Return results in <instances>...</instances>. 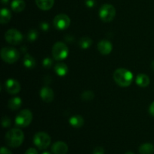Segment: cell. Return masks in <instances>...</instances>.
I'll return each mask as SVG.
<instances>
[{
	"instance_id": "6da1fadb",
	"label": "cell",
	"mask_w": 154,
	"mask_h": 154,
	"mask_svg": "<svg viewBox=\"0 0 154 154\" xmlns=\"http://www.w3.org/2000/svg\"><path fill=\"white\" fill-rule=\"evenodd\" d=\"M24 134L21 129L14 128L8 131L5 135V142L8 146L12 148H17L23 144Z\"/></svg>"
},
{
	"instance_id": "7a4b0ae2",
	"label": "cell",
	"mask_w": 154,
	"mask_h": 154,
	"mask_svg": "<svg viewBox=\"0 0 154 154\" xmlns=\"http://www.w3.org/2000/svg\"><path fill=\"white\" fill-rule=\"evenodd\" d=\"M114 80L120 87H129L133 80V74L128 69H118L114 72Z\"/></svg>"
},
{
	"instance_id": "3957f363",
	"label": "cell",
	"mask_w": 154,
	"mask_h": 154,
	"mask_svg": "<svg viewBox=\"0 0 154 154\" xmlns=\"http://www.w3.org/2000/svg\"><path fill=\"white\" fill-rule=\"evenodd\" d=\"M1 57L4 62L8 64H12L19 60L20 54L15 48L11 47H5L1 50Z\"/></svg>"
},
{
	"instance_id": "277c9868",
	"label": "cell",
	"mask_w": 154,
	"mask_h": 154,
	"mask_svg": "<svg viewBox=\"0 0 154 154\" xmlns=\"http://www.w3.org/2000/svg\"><path fill=\"white\" fill-rule=\"evenodd\" d=\"M69 55V48L63 42H58L54 44L52 48L53 58L55 60H63Z\"/></svg>"
},
{
	"instance_id": "5b68a950",
	"label": "cell",
	"mask_w": 154,
	"mask_h": 154,
	"mask_svg": "<svg viewBox=\"0 0 154 154\" xmlns=\"http://www.w3.org/2000/svg\"><path fill=\"white\" fill-rule=\"evenodd\" d=\"M116 15V9L112 5L105 4L100 8L99 17L100 19L105 23L111 22Z\"/></svg>"
},
{
	"instance_id": "8992f818",
	"label": "cell",
	"mask_w": 154,
	"mask_h": 154,
	"mask_svg": "<svg viewBox=\"0 0 154 154\" xmlns=\"http://www.w3.org/2000/svg\"><path fill=\"white\" fill-rule=\"evenodd\" d=\"M33 142L39 150H45L51 144V138L48 134L44 132H39L35 135Z\"/></svg>"
},
{
	"instance_id": "52a82bcc",
	"label": "cell",
	"mask_w": 154,
	"mask_h": 154,
	"mask_svg": "<svg viewBox=\"0 0 154 154\" xmlns=\"http://www.w3.org/2000/svg\"><path fill=\"white\" fill-rule=\"evenodd\" d=\"M32 120V114L29 110H22L15 118V124L18 127H27Z\"/></svg>"
},
{
	"instance_id": "ba28073f",
	"label": "cell",
	"mask_w": 154,
	"mask_h": 154,
	"mask_svg": "<svg viewBox=\"0 0 154 154\" xmlns=\"http://www.w3.org/2000/svg\"><path fill=\"white\" fill-rule=\"evenodd\" d=\"M5 39L8 44L12 45H17L22 42L23 39L22 33L15 29H10L5 34Z\"/></svg>"
},
{
	"instance_id": "9c48e42d",
	"label": "cell",
	"mask_w": 154,
	"mask_h": 154,
	"mask_svg": "<svg viewBox=\"0 0 154 154\" xmlns=\"http://www.w3.org/2000/svg\"><path fill=\"white\" fill-rule=\"evenodd\" d=\"M54 26L57 29L65 30L69 27L71 24V20L68 15L64 14H60L54 17Z\"/></svg>"
},
{
	"instance_id": "30bf717a",
	"label": "cell",
	"mask_w": 154,
	"mask_h": 154,
	"mask_svg": "<svg viewBox=\"0 0 154 154\" xmlns=\"http://www.w3.org/2000/svg\"><path fill=\"white\" fill-rule=\"evenodd\" d=\"M20 84L14 79H8L5 82V90L9 94L15 95L20 91Z\"/></svg>"
},
{
	"instance_id": "8fae6325",
	"label": "cell",
	"mask_w": 154,
	"mask_h": 154,
	"mask_svg": "<svg viewBox=\"0 0 154 154\" xmlns=\"http://www.w3.org/2000/svg\"><path fill=\"white\" fill-rule=\"evenodd\" d=\"M98 51L102 55H108L112 51V44L108 40H102L98 43Z\"/></svg>"
},
{
	"instance_id": "7c38bea8",
	"label": "cell",
	"mask_w": 154,
	"mask_h": 154,
	"mask_svg": "<svg viewBox=\"0 0 154 154\" xmlns=\"http://www.w3.org/2000/svg\"><path fill=\"white\" fill-rule=\"evenodd\" d=\"M69 147L68 145L63 141H57L54 143L51 147V151L54 154H66Z\"/></svg>"
},
{
	"instance_id": "4fadbf2b",
	"label": "cell",
	"mask_w": 154,
	"mask_h": 154,
	"mask_svg": "<svg viewBox=\"0 0 154 154\" xmlns=\"http://www.w3.org/2000/svg\"><path fill=\"white\" fill-rule=\"evenodd\" d=\"M40 96L44 102H51L54 99V93L51 87H45L41 90Z\"/></svg>"
},
{
	"instance_id": "5bb4252c",
	"label": "cell",
	"mask_w": 154,
	"mask_h": 154,
	"mask_svg": "<svg viewBox=\"0 0 154 154\" xmlns=\"http://www.w3.org/2000/svg\"><path fill=\"white\" fill-rule=\"evenodd\" d=\"M137 85H138L141 87H147L150 84V78L145 74H139L136 77L135 80Z\"/></svg>"
},
{
	"instance_id": "9a60e30c",
	"label": "cell",
	"mask_w": 154,
	"mask_h": 154,
	"mask_svg": "<svg viewBox=\"0 0 154 154\" xmlns=\"http://www.w3.org/2000/svg\"><path fill=\"white\" fill-rule=\"evenodd\" d=\"M38 7L43 11L50 10L54 5V0H35Z\"/></svg>"
},
{
	"instance_id": "2e32d148",
	"label": "cell",
	"mask_w": 154,
	"mask_h": 154,
	"mask_svg": "<svg viewBox=\"0 0 154 154\" xmlns=\"http://www.w3.org/2000/svg\"><path fill=\"white\" fill-rule=\"evenodd\" d=\"M69 123L75 128H81L84 126V120L81 115H75L69 119Z\"/></svg>"
},
{
	"instance_id": "e0dca14e",
	"label": "cell",
	"mask_w": 154,
	"mask_h": 154,
	"mask_svg": "<svg viewBox=\"0 0 154 154\" xmlns=\"http://www.w3.org/2000/svg\"><path fill=\"white\" fill-rule=\"evenodd\" d=\"M21 105H22V100L20 97L12 98L8 101V103L9 109L13 110V111L18 110L20 108Z\"/></svg>"
},
{
	"instance_id": "ac0fdd59",
	"label": "cell",
	"mask_w": 154,
	"mask_h": 154,
	"mask_svg": "<svg viewBox=\"0 0 154 154\" xmlns=\"http://www.w3.org/2000/svg\"><path fill=\"white\" fill-rule=\"evenodd\" d=\"M140 154H153L154 145L151 143H145L141 144L138 149Z\"/></svg>"
},
{
	"instance_id": "d6986e66",
	"label": "cell",
	"mask_w": 154,
	"mask_h": 154,
	"mask_svg": "<svg viewBox=\"0 0 154 154\" xmlns=\"http://www.w3.org/2000/svg\"><path fill=\"white\" fill-rule=\"evenodd\" d=\"M23 63L24 66L28 69H33L36 66V61L35 58L29 54H25Z\"/></svg>"
},
{
	"instance_id": "ffe728a7",
	"label": "cell",
	"mask_w": 154,
	"mask_h": 154,
	"mask_svg": "<svg viewBox=\"0 0 154 154\" xmlns=\"http://www.w3.org/2000/svg\"><path fill=\"white\" fill-rule=\"evenodd\" d=\"M11 7L14 12H21L25 8L26 3L23 0H13Z\"/></svg>"
},
{
	"instance_id": "44dd1931",
	"label": "cell",
	"mask_w": 154,
	"mask_h": 154,
	"mask_svg": "<svg viewBox=\"0 0 154 154\" xmlns=\"http://www.w3.org/2000/svg\"><path fill=\"white\" fill-rule=\"evenodd\" d=\"M54 70H55L56 73H57V75L60 77H63L68 73V66H66L65 63H57L55 66H54Z\"/></svg>"
},
{
	"instance_id": "7402d4cb",
	"label": "cell",
	"mask_w": 154,
	"mask_h": 154,
	"mask_svg": "<svg viewBox=\"0 0 154 154\" xmlns=\"http://www.w3.org/2000/svg\"><path fill=\"white\" fill-rule=\"evenodd\" d=\"M11 19V13L8 8H2L0 14V22L2 24H6Z\"/></svg>"
},
{
	"instance_id": "603a6c76",
	"label": "cell",
	"mask_w": 154,
	"mask_h": 154,
	"mask_svg": "<svg viewBox=\"0 0 154 154\" xmlns=\"http://www.w3.org/2000/svg\"><path fill=\"white\" fill-rule=\"evenodd\" d=\"M92 43H93L92 39L90 38L85 36V37H82L80 39L78 45H79L80 48H82V49H87V48L91 46Z\"/></svg>"
},
{
	"instance_id": "cb8c5ba5",
	"label": "cell",
	"mask_w": 154,
	"mask_h": 154,
	"mask_svg": "<svg viewBox=\"0 0 154 154\" xmlns=\"http://www.w3.org/2000/svg\"><path fill=\"white\" fill-rule=\"evenodd\" d=\"M95 97V94L93 91L87 90V91L84 92L81 94V99L84 102H90L93 100Z\"/></svg>"
},
{
	"instance_id": "d4e9b609",
	"label": "cell",
	"mask_w": 154,
	"mask_h": 154,
	"mask_svg": "<svg viewBox=\"0 0 154 154\" xmlns=\"http://www.w3.org/2000/svg\"><path fill=\"white\" fill-rule=\"evenodd\" d=\"M38 37V32L36 29H32L29 31L28 32V34H27V39H28L29 42H35V40H37Z\"/></svg>"
},
{
	"instance_id": "484cf974",
	"label": "cell",
	"mask_w": 154,
	"mask_h": 154,
	"mask_svg": "<svg viewBox=\"0 0 154 154\" xmlns=\"http://www.w3.org/2000/svg\"><path fill=\"white\" fill-rule=\"evenodd\" d=\"M11 120L7 116H5L2 118V125L3 128H8L11 126Z\"/></svg>"
},
{
	"instance_id": "4316f807",
	"label": "cell",
	"mask_w": 154,
	"mask_h": 154,
	"mask_svg": "<svg viewBox=\"0 0 154 154\" xmlns=\"http://www.w3.org/2000/svg\"><path fill=\"white\" fill-rule=\"evenodd\" d=\"M42 64H43V66L45 68L50 69L53 65V60L51 58H50V57H46V58H45L43 60Z\"/></svg>"
},
{
	"instance_id": "83f0119b",
	"label": "cell",
	"mask_w": 154,
	"mask_h": 154,
	"mask_svg": "<svg viewBox=\"0 0 154 154\" xmlns=\"http://www.w3.org/2000/svg\"><path fill=\"white\" fill-rule=\"evenodd\" d=\"M93 154H105V150H104L103 147H96V148L93 150Z\"/></svg>"
},
{
	"instance_id": "f1b7e54d",
	"label": "cell",
	"mask_w": 154,
	"mask_h": 154,
	"mask_svg": "<svg viewBox=\"0 0 154 154\" xmlns=\"http://www.w3.org/2000/svg\"><path fill=\"white\" fill-rule=\"evenodd\" d=\"M40 28L42 29L43 31H48L50 28V26L48 23L46 22H42L40 23Z\"/></svg>"
},
{
	"instance_id": "f546056e",
	"label": "cell",
	"mask_w": 154,
	"mask_h": 154,
	"mask_svg": "<svg viewBox=\"0 0 154 154\" xmlns=\"http://www.w3.org/2000/svg\"><path fill=\"white\" fill-rule=\"evenodd\" d=\"M0 154H12V153L11 152L10 150H8L6 147H2L1 148V150H0Z\"/></svg>"
},
{
	"instance_id": "4dcf8cb0",
	"label": "cell",
	"mask_w": 154,
	"mask_h": 154,
	"mask_svg": "<svg viewBox=\"0 0 154 154\" xmlns=\"http://www.w3.org/2000/svg\"><path fill=\"white\" fill-rule=\"evenodd\" d=\"M64 39L67 42H73L75 41V38L72 35H66L64 37Z\"/></svg>"
},
{
	"instance_id": "1f68e13d",
	"label": "cell",
	"mask_w": 154,
	"mask_h": 154,
	"mask_svg": "<svg viewBox=\"0 0 154 154\" xmlns=\"http://www.w3.org/2000/svg\"><path fill=\"white\" fill-rule=\"evenodd\" d=\"M86 5L88 8L94 7L95 0H86Z\"/></svg>"
},
{
	"instance_id": "d6a6232c",
	"label": "cell",
	"mask_w": 154,
	"mask_h": 154,
	"mask_svg": "<svg viewBox=\"0 0 154 154\" xmlns=\"http://www.w3.org/2000/svg\"><path fill=\"white\" fill-rule=\"evenodd\" d=\"M25 154H38V152L35 149L32 147V148H29L28 150L26 151Z\"/></svg>"
},
{
	"instance_id": "836d02e7",
	"label": "cell",
	"mask_w": 154,
	"mask_h": 154,
	"mask_svg": "<svg viewBox=\"0 0 154 154\" xmlns=\"http://www.w3.org/2000/svg\"><path fill=\"white\" fill-rule=\"evenodd\" d=\"M149 112L151 114L152 116L154 117V102L151 103V105H150V108H149Z\"/></svg>"
},
{
	"instance_id": "e575fe53",
	"label": "cell",
	"mask_w": 154,
	"mask_h": 154,
	"mask_svg": "<svg viewBox=\"0 0 154 154\" xmlns=\"http://www.w3.org/2000/svg\"><path fill=\"white\" fill-rule=\"evenodd\" d=\"M8 1L9 0H2V4H7L8 2Z\"/></svg>"
},
{
	"instance_id": "d590c367",
	"label": "cell",
	"mask_w": 154,
	"mask_h": 154,
	"mask_svg": "<svg viewBox=\"0 0 154 154\" xmlns=\"http://www.w3.org/2000/svg\"><path fill=\"white\" fill-rule=\"evenodd\" d=\"M151 68H152V69L154 71V60L152 62V63H151Z\"/></svg>"
},
{
	"instance_id": "8d00e7d4",
	"label": "cell",
	"mask_w": 154,
	"mask_h": 154,
	"mask_svg": "<svg viewBox=\"0 0 154 154\" xmlns=\"http://www.w3.org/2000/svg\"><path fill=\"white\" fill-rule=\"evenodd\" d=\"M125 154H135L133 153V152H131V151H128V152H126V153Z\"/></svg>"
},
{
	"instance_id": "74e56055",
	"label": "cell",
	"mask_w": 154,
	"mask_h": 154,
	"mask_svg": "<svg viewBox=\"0 0 154 154\" xmlns=\"http://www.w3.org/2000/svg\"><path fill=\"white\" fill-rule=\"evenodd\" d=\"M42 154H51V153H50V152H48V151H45V152H43V153H42Z\"/></svg>"
}]
</instances>
